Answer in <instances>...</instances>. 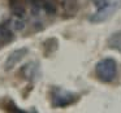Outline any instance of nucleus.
<instances>
[{
  "mask_svg": "<svg viewBox=\"0 0 121 113\" xmlns=\"http://www.w3.org/2000/svg\"><path fill=\"white\" fill-rule=\"evenodd\" d=\"M109 1H111V0H92V4H94V5L99 9V8H102V7L107 5Z\"/></svg>",
  "mask_w": 121,
  "mask_h": 113,
  "instance_id": "10",
  "label": "nucleus"
},
{
  "mask_svg": "<svg viewBox=\"0 0 121 113\" xmlns=\"http://www.w3.org/2000/svg\"><path fill=\"white\" fill-rule=\"evenodd\" d=\"M9 8H11L12 16H17V17L25 18L26 11H25V7L20 3V0H9Z\"/></svg>",
  "mask_w": 121,
  "mask_h": 113,
  "instance_id": "7",
  "label": "nucleus"
},
{
  "mask_svg": "<svg viewBox=\"0 0 121 113\" xmlns=\"http://www.w3.org/2000/svg\"><path fill=\"white\" fill-rule=\"evenodd\" d=\"M77 100V95L60 87H53L51 91V103L55 108H65Z\"/></svg>",
  "mask_w": 121,
  "mask_h": 113,
  "instance_id": "2",
  "label": "nucleus"
},
{
  "mask_svg": "<svg viewBox=\"0 0 121 113\" xmlns=\"http://www.w3.org/2000/svg\"><path fill=\"white\" fill-rule=\"evenodd\" d=\"M95 74L102 82H112L117 74V64L113 59H102L95 65Z\"/></svg>",
  "mask_w": 121,
  "mask_h": 113,
  "instance_id": "1",
  "label": "nucleus"
},
{
  "mask_svg": "<svg viewBox=\"0 0 121 113\" xmlns=\"http://www.w3.org/2000/svg\"><path fill=\"white\" fill-rule=\"evenodd\" d=\"M61 7L64 13L68 17H72L78 11V0H61Z\"/></svg>",
  "mask_w": 121,
  "mask_h": 113,
  "instance_id": "6",
  "label": "nucleus"
},
{
  "mask_svg": "<svg viewBox=\"0 0 121 113\" xmlns=\"http://www.w3.org/2000/svg\"><path fill=\"white\" fill-rule=\"evenodd\" d=\"M9 24L8 25L13 31H22V30L26 27V22H25V18L22 17H17V16H12V18L9 20Z\"/></svg>",
  "mask_w": 121,
  "mask_h": 113,
  "instance_id": "8",
  "label": "nucleus"
},
{
  "mask_svg": "<svg viewBox=\"0 0 121 113\" xmlns=\"http://www.w3.org/2000/svg\"><path fill=\"white\" fill-rule=\"evenodd\" d=\"M21 73L25 79H27L30 82H34L39 77V64L37 61H31V63L25 64L21 68Z\"/></svg>",
  "mask_w": 121,
  "mask_h": 113,
  "instance_id": "5",
  "label": "nucleus"
},
{
  "mask_svg": "<svg viewBox=\"0 0 121 113\" xmlns=\"http://www.w3.org/2000/svg\"><path fill=\"white\" fill-rule=\"evenodd\" d=\"M108 46L121 53V31H117L111 35L108 39Z\"/></svg>",
  "mask_w": 121,
  "mask_h": 113,
  "instance_id": "9",
  "label": "nucleus"
},
{
  "mask_svg": "<svg viewBox=\"0 0 121 113\" xmlns=\"http://www.w3.org/2000/svg\"><path fill=\"white\" fill-rule=\"evenodd\" d=\"M27 52H29V50L27 48H18V50H14L12 51L11 53L8 55V57H7L5 60V64H4V69H5L7 71L8 70H12V69L14 68V66L17 65V64L20 63V61L22 60V59L25 57V56L27 55Z\"/></svg>",
  "mask_w": 121,
  "mask_h": 113,
  "instance_id": "4",
  "label": "nucleus"
},
{
  "mask_svg": "<svg viewBox=\"0 0 121 113\" xmlns=\"http://www.w3.org/2000/svg\"><path fill=\"white\" fill-rule=\"evenodd\" d=\"M120 8H121V0H111L107 5L99 8L91 17H90V21L94 22V24L104 22V21H107L108 18H111L112 14L116 13Z\"/></svg>",
  "mask_w": 121,
  "mask_h": 113,
  "instance_id": "3",
  "label": "nucleus"
}]
</instances>
